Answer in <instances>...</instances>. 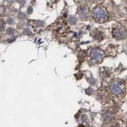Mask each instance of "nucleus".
<instances>
[{
  "instance_id": "1",
  "label": "nucleus",
  "mask_w": 127,
  "mask_h": 127,
  "mask_svg": "<svg viewBox=\"0 0 127 127\" xmlns=\"http://www.w3.org/2000/svg\"><path fill=\"white\" fill-rule=\"evenodd\" d=\"M91 58L94 61L98 62L100 61L102 58L101 53L97 50H93L91 52Z\"/></svg>"
}]
</instances>
